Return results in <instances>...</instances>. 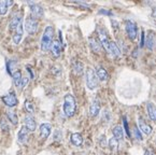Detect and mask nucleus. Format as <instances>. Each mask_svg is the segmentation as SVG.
<instances>
[{
  "mask_svg": "<svg viewBox=\"0 0 156 155\" xmlns=\"http://www.w3.org/2000/svg\"><path fill=\"white\" fill-rule=\"evenodd\" d=\"M53 42H54V28L52 26H46L43 31V34H42L41 43H40L41 50L43 52L50 51Z\"/></svg>",
  "mask_w": 156,
  "mask_h": 155,
  "instance_id": "obj_1",
  "label": "nucleus"
},
{
  "mask_svg": "<svg viewBox=\"0 0 156 155\" xmlns=\"http://www.w3.org/2000/svg\"><path fill=\"white\" fill-rule=\"evenodd\" d=\"M62 109H64L65 115L68 116V117H71V116L74 115L76 110V101L73 95H71V94H66L65 95Z\"/></svg>",
  "mask_w": 156,
  "mask_h": 155,
  "instance_id": "obj_2",
  "label": "nucleus"
},
{
  "mask_svg": "<svg viewBox=\"0 0 156 155\" xmlns=\"http://www.w3.org/2000/svg\"><path fill=\"white\" fill-rule=\"evenodd\" d=\"M86 86L90 89H95L98 86V78L95 70H93L92 68H88L86 70Z\"/></svg>",
  "mask_w": 156,
  "mask_h": 155,
  "instance_id": "obj_3",
  "label": "nucleus"
},
{
  "mask_svg": "<svg viewBox=\"0 0 156 155\" xmlns=\"http://www.w3.org/2000/svg\"><path fill=\"white\" fill-rule=\"evenodd\" d=\"M125 30H126V34L128 36V38L130 40H136L138 36V28H137V25L133 23V21H129L127 20L125 22Z\"/></svg>",
  "mask_w": 156,
  "mask_h": 155,
  "instance_id": "obj_4",
  "label": "nucleus"
},
{
  "mask_svg": "<svg viewBox=\"0 0 156 155\" xmlns=\"http://www.w3.org/2000/svg\"><path fill=\"white\" fill-rule=\"evenodd\" d=\"M38 21L34 17H27L25 21V29L29 34H34L38 30Z\"/></svg>",
  "mask_w": 156,
  "mask_h": 155,
  "instance_id": "obj_5",
  "label": "nucleus"
},
{
  "mask_svg": "<svg viewBox=\"0 0 156 155\" xmlns=\"http://www.w3.org/2000/svg\"><path fill=\"white\" fill-rule=\"evenodd\" d=\"M1 99H2L3 103L9 108H14L17 105V98H16L15 94H13V93H9V94H7V95L2 96Z\"/></svg>",
  "mask_w": 156,
  "mask_h": 155,
  "instance_id": "obj_6",
  "label": "nucleus"
},
{
  "mask_svg": "<svg viewBox=\"0 0 156 155\" xmlns=\"http://www.w3.org/2000/svg\"><path fill=\"white\" fill-rule=\"evenodd\" d=\"M29 7H30V12H31V14H32V17L39 18L43 16V14H44L43 8L40 5L34 3V2H32V3L29 2Z\"/></svg>",
  "mask_w": 156,
  "mask_h": 155,
  "instance_id": "obj_7",
  "label": "nucleus"
},
{
  "mask_svg": "<svg viewBox=\"0 0 156 155\" xmlns=\"http://www.w3.org/2000/svg\"><path fill=\"white\" fill-rule=\"evenodd\" d=\"M23 34H24V25L23 23H21L19 25V27L14 30L13 37H12V40H13V43L15 45L20 44V42L22 41V38H23Z\"/></svg>",
  "mask_w": 156,
  "mask_h": 155,
  "instance_id": "obj_8",
  "label": "nucleus"
},
{
  "mask_svg": "<svg viewBox=\"0 0 156 155\" xmlns=\"http://www.w3.org/2000/svg\"><path fill=\"white\" fill-rule=\"evenodd\" d=\"M99 34V39H100V43L101 45L105 48V50L109 53V45H110V41H109L108 37H107V32L102 29V28H99L98 29Z\"/></svg>",
  "mask_w": 156,
  "mask_h": 155,
  "instance_id": "obj_9",
  "label": "nucleus"
},
{
  "mask_svg": "<svg viewBox=\"0 0 156 155\" xmlns=\"http://www.w3.org/2000/svg\"><path fill=\"white\" fill-rule=\"evenodd\" d=\"M51 132H52V126L50 123H43L40 125V137H41V139H48V136L51 135Z\"/></svg>",
  "mask_w": 156,
  "mask_h": 155,
  "instance_id": "obj_10",
  "label": "nucleus"
},
{
  "mask_svg": "<svg viewBox=\"0 0 156 155\" xmlns=\"http://www.w3.org/2000/svg\"><path fill=\"white\" fill-rule=\"evenodd\" d=\"M62 42L60 40L56 39L54 40L53 44H52V48H51V52H52V55H53L54 58H58L62 54Z\"/></svg>",
  "mask_w": 156,
  "mask_h": 155,
  "instance_id": "obj_11",
  "label": "nucleus"
},
{
  "mask_svg": "<svg viewBox=\"0 0 156 155\" xmlns=\"http://www.w3.org/2000/svg\"><path fill=\"white\" fill-rule=\"evenodd\" d=\"M138 126H139V130H140V132H142L143 134L147 135V136H150V135L152 134V132H153V129H152V126H150L149 124L145 123L144 120L141 119V117H139V119H138Z\"/></svg>",
  "mask_w": 156,
  "mask_h": 155,
  "instance_id": "obj_12",
  "label": "nucleus"
},
{
  "mask_svg": "<svg viewBox=\"0 0 156 155\" xmlns=\"http://www.w3.org/2000/svg\"><path fill=\"white\" fill-rule=\"evenodd\" d=\"M28 134H29L28 129L25 127V125H23L21 127V129H20L19 135H17V140H19L20 143H21V144H25L26 142H27V140H28Z\"/></svg>",
  "mask_w": 156,
  "mask_h": 155,
  "instance_id": "obj_13",
  "label": "nucleus"
},
{
  "mask_svg": "<svg viewBox=\"0 0 156 155\" xmlns=\"http://www.w3.org/2000/svg\"><path fill=\"white\" fill-rule=\"evenodd\" d=\"M99 111H100V101L99 99H94L90 103V115L95 117V116L98 115Z\"/></svg>",
  "mask_w": 156,
  "mask_h": 155,
  "instance_id": "obj_14",
  "label": "nucleus"
},
{
  "mask_svg": "<svg viewBox=\"0 0 156 155\" xmlns=\"http://www.w3.org/2000/svg\"><path fill=\"white\" fill-rule=\"evenodd\" d=\"M24 123H25V127L28 129V132H34V130H36L37 124H36V121H34V119L32 116H30V115L25 116Z\"/></svg>",
  "mask_w": 156,
  "mask_h": 155,
  "instance_id": "obj_15",
  "label": "nucleus"
},
{
  "mask_svg": "<svg viewBox=\"0 0 156 155\" xmlns=\"http://www.w3.org/2000/svg\"><path fill=\"white\" fill-rule=\"evenodd\" d=\"M13 77V81L14 84H15L16 87H20V88H23V75H22V72L20 70H16L13 72L12 74Z\"/></svg>",
  "mask_w": 156,
  "mask_h": 155,
  "instance_id": "obj_16",
  "label": "nucleus"
},
{
  "mask_svg": "<svg viewBox=\"0 0 156 155\" xmlns=\"http://www.w3.org/2000/svg\"><path fill=\"white\" fill-rule=\"evenodd\" d=\"M95 72H96L97 78H98L100 81H107V80H108L109 74H108V72H107V70L103 68V67L97 66L96 67V71H95Z\"/></svg>",
  "mask_w": 156,
  "mask_h": 155,
  "instance_id": "obj_17",
  "label": "nucleus"
},
{
  "mask_svg": "<svg viewBox=\"0 0 156 155\" xmlns=\"http://www.w3.org/2000/svg\"><path fill=\"white\" fill-rule=\"evenodd\" d=\"M21 23H23V22H22V15L21 14H15V15L13 16V18L11 20V22H10V25H9L10 30L14 31L16 28L19 27V25Z\"/></svg>",
  "mask_w": 156,
  "mask_h": 155,
  "instance_id": "obj_18",
  "label": "nucleus"
},
{
  "mask_svg": "<svg viewBox=\"0 0 156 155\" xmlns=\"http://www.w3.org/2000/svg\"><path fill=\"white\" fill-rule=\"evenodd\" d=\"M13 5V1L12 0H1L0 1V15H5L9 10V7Z\"/></svg>",
  "mask_w": 156,
  "mask_h": 155,
  "instance_id": "obj_19",
  "label": "nucleus"
},
{
  "mask_svg": "<svg viewBox=\"0 0 156 155\" xmlns=\"http://www.w3.org/2000/svg\"><path fill=\"white\" fill-rule=\"evenodd\" d=\"M88 42H90V49L93 50V52L97 53L98 54L99 52H100L101 50V43L97 40V39L93 38V37H90V39H88Z\"/></svg>",
  "mask_w": 156,
  "mask_h": 155,
  "instance_id": "obj_20",
  "label": "nucleus"
},
{
  "mask_svg": "<svg viewBox=\"0 0 156 155\" xmlns=\"http://www.w3.org/2000/svg\"><path fill=\"white\" fill-rule=\"evenodd\" d=\"M70 141L73 146H81L83 143V137L82 135L79 134V132H74V134L71 135V137H70Z\"/></svg>",
  "mask_w": 156,
  "mask_h": 155,
  "instance_id": "obj_21",
  "label": "nucleus"
},
{
  "mask_svg": "<svg viewBox=\"0 0 156 155\" xmlns=\"http://www.w3.org/2000/svg\"><path fill=\"white\" fill-rule=\"evenodd\" d=\"M109 53L112 55L113 57H119L121 56V50L117 46V44L114 41H110V45H109Z\"/></svg>",
  "mask_w": 156,
  "mask_h": 155,
  "instance_id": "obj_22",
  "label": "nucleus"
},
{
  "mask_svg": "<svg viewBox=\"0 0 156 155\" xmlns=\"http://www.w3.org/2000/svg\"><path fill=\"white\" fill-rule=\"evenodd\" d=\"M147 110L150 119L152 121H156V106L152 103H149L147 105Z\"/></svg>",
  "mask_w": 156,
  "mask_h": 155,
  "instance_id": "obj_23",
  "label": "nucleus"
},
{
  "mask_svg": "<svg viewBox=\"0 0 156 155\" xmlns=\"http://www.w3.org/2000/svg\"><path fill=\"white\" fill-rule=\"evenodd\" d=\"M112 132H113V137H114L116 140H121L123 138V136H124V130H123V128L119 125L113 127Z\"/></svg>",
  "mask_w": 156,
  "mask_h": 155,
  "instance_id": "obj_24",
  "label": "nucleus"
},
{
  "mask_svg": "<svg viewBox=\"0 0 156 155\" xmlns=\"http://www.w3.org/2000/svg\"><path fill=\"white\" fill-rule=\"evenodd\" d=\"M7 117H8V121L11 122L13 125H17L19 117H17V115L13 111H7Z\"/></svg>",
  "mask_w": 156,
  "mask_h": 155,
  "instance_id": "obj_25",
  "label": "nucleus"
},
{
  "mask_svg": "<svg viewBox=\"0 0 156 155\" xmlns=\"http://www.w3.org/2000/svg\"><path fill=\"white\" fill-rule=\"evenodd\" d=\"M83 64L81 62H74L73 63V71L76 74H82L83 72Z\"/></svg>",
  "mask_w": 156,
  "mask_h": 155,
  "instance_id": "obj_26",
  "label": "nucleus"
},
{
  "mask_svg": "<svg viewBox=\"0 0 156 155\" xmlns=\"http://www.w3.org/2000/svg\"><path fill=\"white\" fill-rule=\"evenodd\" d=\"M0 127H1V129H2V132H9V124H8V121L7 119H5V116H2L1 119H0Z\"/></svg>",
  "mask_w": 156,
  "mask_h": 155,
  "instance_id": "obj_27",
  "label": "nucleus"
},
{
  "mask_svg": "<svg viewBox=\"0 0 156 155\" xmlns=\"http://www.w3.org/2000/svg\"><path fill=\"white\" fill-rule=\"evenodd\" d=\"M25 109H26V111L29 112V113H34V103H32L30 100H26L25 101Z\"/></svg>",
  "mask_w": 156,
  "mask_h": 155,
  "instance_id": "obj_28",
  "label": "nucleus"
},
{
  "mask_svg": "<svg viewBox=\"0 0 156 155\" xmlns=\"http://www.w3.org/2000/svg\"><path fill=\"white\" fill-rule=\"evenodd\" d=\"M13 66H15V62L14 60H8L7 62V70L9 72V74H13Z\"/></svg>",
  "mask_w": 156,
  "mask_h": 155,
  "instance_id": "obj_29",
  "label": "nucleus"
},
{
  "mask_svg": "<svg viewBox=\"0 0 156 155\" xmlns=\"http://www.w3.org/2000/svg\"><path fill=\"white\" fill-rule=\"evenodd\" d=\"M109 146H110L112 150H116V148L119 146V140H116L114 137L111 138V139L109 140Z\"/></svg>",
  "mask_w": 156,
  "mask_h": 155,
  "instance_id": "obj_30",
  "label": "nucleus"
},
{
  "mask_svg": "<svg viewBox=\"0 0 156 155\" xmlns=\"http://www.w3.org/2000/svg\"><path fill=\"white\" fill-rule=\"evenodd\" d=\"M133 134H135V137L137 138L139 141H142L143 138H142V136H141V132L139 130V128H137V127L133 128Z\"/></svg>",
  "mask_w": 156,
  "mask_h": 155,
  "instance_id": "obj_31",
  "label": "nucleus"
},
{
  "mask_svg": "<svg viewBox=\"0 0 156 155\" xmlns=\"http://www.w3.org/2000/svg\"><path fill=\"white\" fill-rule=\"evenodd\" d=\"M147 44L149 45V48L151 49V50H153V46H154V37L153 36H150V34H149Z\"/></svg>",
  "mask_w": 156,
  "mask_h": 155,
  "instance_id": "obj_32",
  "label": "nucleus"
},
{
  "mask_svg": "<svg viewBox=\"0 0 156 155\" xmlns=\"http://www.w3.org/2000/svg\"><path fill=\"white\" fill-rule=\"evenodd\" d=\"M123 122H124V127H125V132H126L127 136H130V132H129V129H128V124H127V121L126 119H123Z\"/></svg>",
  "mask_w": 156,
  "mask_h": 155,
  "instance_id": "obj_33",
  "label": "nucleus"
},
{
  "mask_svg": "<svg viewBox=\"0 0 156 155\" xmlns=\"http://www.w3.org/2000/svg\"><path fill=\"white\" fill-rule=\"evenodd\" d=\"M57 136H58V139H62V132H60V130H56V132H55V134H54V139H57Z\"/></svg>",
  "mask_w": 156,
  "mask_h": 155,
  "instance_id": "obj_34",
  "label": "nucleus"
},
{
  "mask_svg": "<svg viewBox=\"0 0 156 155\" xmlns=\"http://www.w3.org/2000/svg\"><path fill=\"white\" fill-rule=\"evenodd\" d=\"M27 71H28V72H29V74H30V79H31V80H34V71H32V69L30 68L29 66H27Z\"/></svg>",
  "mask_w": 156,
  "mask_h": 155,
  "instance_id": "obj_35",
  "label": "nucleus"
},
{
  "mask_svg": "<svg viewBox=\"0 0 156 155\" xmlns=\"http://www.w3.org/2000/svg\"><path fill=\"white\" fill-rule=\"evenodd\" d=\"M144 34H143V32H142V37H141V41H140V46H141V48H142V46L143 45H144Z\"/></svg>",
  "mask_w": 156,
  "mask_h": 155,
  "instance_id": "obj_36",
  "label": "nucleus"
},
{
  "mask_svg": "<svg viewBox=\"0 0 156 155\" xmlns=\"http://www.w3.org/2000/svg\"><path fill=\"white\" fill-rule=\"evenodd\" d=\"M144 155H156L155 153L153 152V151H151V150H147L144 152Z\"/></svg>",
  "mask_w": 156,
  "mask_h": 155,
  "instance_id": "obj_37",
  "label": "nucleus"
},
{
  "mask_svg": "<svg viewBox=\"0 0 156 155\" xmlns=\"http://www.w3.org/2000/svg\"><path fill=\"white\" fill-rule=\"evenodd\" d=\"M99 13H103V14H108V15H111V12H109V11H103V10H100V11H99Z\"/></svg>",
  "mask_w": 156,
  "mask_h": 155,
  "instance_id": "obj_38",
  "label": "nucleus"
}]
</instances>
